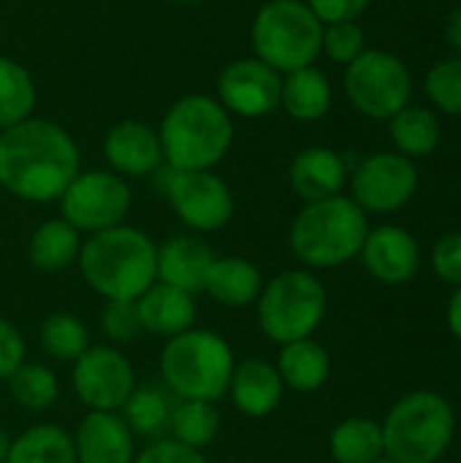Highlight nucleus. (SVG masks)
<instances>
[{"mask_svg":"<svg viewBox=\"0 0 461 463\" xmlns=\"http://www.w3.org/2000/svg\"><path fill=\"white\" fill-rule=\"evenodd\" d=\"M280 90H283V73H277L264 60L239 57L231 60L217 73V100L231 117L258 119L269 117L280 109Z\"/></svg>","mask_w":461,"mask_h":463,"instance_id":"4468645a","label":"nucleus"},{"mask_svg":"<svg viewBox=\"0 0 461 463\" xmlns=\"http://www.w3.org/2000/svg\"><path fill=\"white\" fill-rule=\"evenodd\" d=\"M359 258L372 279L383 285H405L421 269V244L399 225H378L370 228Z\"/></svg>","mask_w":461,"mask_h":463,"instance_id":"dca6fc26","label":"nucleus"},{"mask_svg":"<svg viewBox=\"0 0 461 463\" xmlns=\"http://www.w3.org/2000/svg\"><path fill=\"white\" fill-rule=\"evenodd\" d=\"M220 410L215 402H196V399H179L171 410L168 431L171 439L201 450L209 448L220 434Z\"/></svg>","mask_w":461,"mask_h":463,"instance_id":"c85d7f7f","label":"nucleus"},{"mask_svg":"<svg viewBox=\"0 0 461 463\" xmlns=\"http://www.w3.org/2000/svg\"><path fill=\"white\" fill-rule=\"evenodd\" d=\"M130 209V182L109 168L79 171L68 190L60 195V217L87 236L122 225Z\"/></svg>","mask_w":461,"mask_h":463,"instance_id":"9d476101","label":"nucleus"},{"mask_svg":"<svg viewBox=\"0 0 461 463\" xmlns=\"http://www.w3.org/2000/svg\"><path fill=\"white\" fill-rule=\"evenodd\" d=\"M264 290V274L261 269L239 255H223L215 258V263L206 271L204 279V293L228 309H242L258 301Z\"/></svg>","mask_w":461,"mask_h":463,"instance_id":"4be33fe9","label":"nucleus"},{"mask_svg":"<svg viewBox=\"0 0 461 463\" xmlns=\"http://www.w3.org/2000/svg\"><path fill=\"white\" fill-rule=\"evenodd\" d=\"M389 136L399 155L405 157H427L443 141V125L432 109L424 106H405L389 119Z\"/></svg>","mask_w":461,"mask_h":463,"instance_id":"a878e982","label":"nucleus"},{"mask_svg":"<svg viewBox=\"0 0 461 463\" xmlns=\"http://www.w3.org/2000/svg\"><path fill=\"white\" fill-rule=\"evenodd\" d=\"M79 274L103 301H136L158 282V244L133 225H114L82 241Z\"/></svg>","mask_w":461,"mask_h":463,"instance_id":"f03ea898","label":"nucleus"},{"mask_svg":"<svg viewBox=\"0 0 461 463\" xmlns=\"http://www.w3.org/2000/svg\"><path fill=\"white\" fill-rule=\"evenodd\" d=\"M383 448L394 463H437L456 434V412L437 391L405 393L383 418Z\"/></svg>","mask_w":461,"mask_h":463,"instance_id":"423d86ee","label":"nucleus"},{"mask_svg":"<svg viewBox=\"0 0 461 463\" xmlns=\"http://www.w3.org/2000/svg\"><path fill=\"white\" fill-rule=\"evenodd\" d=\"M24 361H27V345L22 331L11 320L0 317V383H5Z\"/></svg>","mask_w":461,"mask_h":463,"instance_id":"58836bf2","label":"nucleus"},{"mask_svg":"<svg viewBox=\"0 0 461 463\" xmlns=\"http://www.w3.org/2000/svg\"><path fill=\"white\" fill-rule=\"evenodd\" d=\"M5 463H76L73 439L54 423H35L11 439Z\"/></svg>","mask_w":461,"mask_h":463,"instance_id":"cd10ccee","label":"nucleus"},{"mask_svg":"<svg viewBox=\"0 0 461 463\" xmlns=\"http://www.w3.org/2000/svg\"><path fill=\"white\" fill-rule=\"evenodd\" d=\"M234 366L231 345L220 334L198 326L166 339L160 353V377L177 399L217 404L228 391Z\"/></svg>","mask_w":461,"mask_h":463,"instance_id":"39448f33","label":"nucleus"},{"mask_svg":"<svg viewBox=\"0 0 461 463\" xmlns=\"http://www.w3.org/2000/svg\"><path fill=\"white\" fill-rule=\"evenodd\" d=\"M35 81L30 71L14 57L0 54V130L33 117Z\"/></svg>","mask_w":461,"mask_h":463,"instance_id":"473e14b6","label":"nucleus"},{"mask_svg":"<svg viewBox=\"0 0 461 463\" xmlns=\"http://www.w3.org/2000/svg\"><path fill=\"white\" fill-rule=\"evenodd\" d=\"M8 393L14 404L24 412H46L60 399V380L46 364L24 361L8 380Z\"/></svg>","mask_w":461,"mask_h":463,"instance_id":"c756f323","label":"nucleus"},{"mask_svg":"<svg viewBox=\"0 0 461 463\" xmlns=\"http://www.w3.org/2000/svg\"><path fill=\"white\" fill-rule=\"evenodd\" d=\"M331 81L318 65H304L291 73H283L280 109L299 122H318L331 109Z\"/></svg>","mask_w":461,"mask_h":463,"instance_id":"b1692460","label":"nucleus"},{"mask_svg":"<svg viewBox=\"0 0 461 463\" xmlns=\"http://www.w3.org/2000/svg\"><path fill=\"white\" fill-rule=\"evenodd\" d=\"M171 410V393L160 388H136L120 415L136 437L163 439V434L168 431Z\"/></svg>","mask_w":461,"mask_h":463,"instance_id":"2f4dec72","label":"nucleus"},{"mask_svg":"<svg viewBox=\"0 0 461 463\" xmlns=\"http://www.w3.org/2000/svg\"><path fill=\"white\" fill-rule=\"evenodd\" d=\"M41 350L57 364H73L90 347V331L73 312H52L38 326Z\"/></svg>","mask_w":461,"mask_h":463,"instance_id":"7c9ffc66","label":"nucleus"},{"mask_svg":"<svg viewBox=\"0 0 461 463\" xmlns=\"http://www.w3.org/2000/svg\"><path fill=\"white\" fill-rule=\"evenodd\" d=\"M71 385L87 412H120L136 385V369L114 345H90L71 364Z\"/></svg>","mask_w":461,"mask_h":463,"instance_id":"f8f14e48","label":"nucleus"},{"mask_svg":"<svg viewBox=\"0 0 461 463\" xmlns=\"http://www.w3.org/2000/svg\"><path fill=\"white\" fill-rule=\"evenodd\" d=\"M212 244L198 233H177L158 244V282L179 288L190 296L204 293V279L215 263Z\"/></svg>","mask_w":461,"mask_h":463,"instance_id":"a211bd4d","label":"nucleus"},{"mask_svg":"<svg viewBox=\"0 0 461 463\" xmlns=\"http://www.w3.org/2000/svg\"><path fill=\"white\" fill-rule=\"evenodd\" d=\"M103 157L109 171L125 179H144L166 168L158 128L141 119H122L103 136Z\"/></svg>","mask_w":461,"mask_h":463,"instance_id":"2eb2a0df","label":"nucleus"},{"mask_svg":"<svg viewBox=\"0 0 461 463\" xmlns=\"http://www.w3.org/2000/svg\"><path fill=\"white\" fill-rule=\"evenodd\" d=\"M163 195L171 212L190 233L223 231L234 217V193L215 171H171L166 168Z\"/></svg>","mask_w":461,"mask_h":463,"instance_id":"9b49d317","label":"nucleus"},{"mask_svg":"<svg viewBox=\"0 0 461 463\" xmlns=\"http://www.w3.org/2000/svg\"><path fill=\"white\" fill-rule=\"evenodd\" d=\"M76 463H133L136 434L120 412H87L71 434Z\"/></svg>","mask_w":461,"mask_h":463,"instance_id":"f3484780","label":"nucleus"},{"mask_svg":"<svg viewBox=\"0 0 461 463\" xmlns=\"http://www.w3.org/2000/svg\"><path fill=\"white\" fill-rule=\"evenodd\" d=\"M446 323H448V331L461 342V285L459 288H454V293H451V298H448Z\"/></svg>","mask_w":461,"mask_h":463,"instance_id":"a19ab883","label":"nucleus"},{"mask_svg":"<svg viewBox=\"0 0 461 463\" xmlns=\"http://www.w3.org/2000/svg\"><path fill=\"white\" fill-rule=\"evenodd\" d=\"M312 14L321 19V24L334 22H356L372 0H304Z\"/></svg>","mask_w":461,"mask_h":463,"instance_id":"ea45409f","label":"nucleus"},{"mask_svg":"<svg viewBox=\"0 0 461 463\" xmlns=\"http://www.w3.org/2000/svg\"><path fill=\"white\" fill-rule=\"evenodd\" d=\"M171 3H182V5H190V3H201V0H171Z\"/></svg>","mask_w":461,"mask_h":463,"instance_id":"c03bdc74","label":"nucleus"},{"mask_svg":"<svg viewBox=\"0 0 461 463\" xmlns=\"http://www.w3.org/2000/svg\"><path fill=\"white\" fill-rule=\"evenodd\" d=\"M82 233L62 217L43 220L27 241V260L41 274H62L79 260Z\"/></svg>","mask_w":461,"mask_h":463,"instance_id":"393cba45","label":"nucleus"},{"mask_svg":"<svg viewBox=\"0 0 461 463\" xmlns=\"http://www.w3.org/2000/svg\"><path fill=\"white\" fill-rule=\"evenodd\" d=\"M432 271L440 282L459 288L461 285V231L443 233L435 244H432V255H429Z\"/></svg>","mask_w":461,"mask_h":463,"instance_id":"e433bc0d","label":"nucleus"},{"mask_svg":"<svg viewBox=\"0 0 461 463\" xmlns=\"http://www.w3.org/2000/svg\"><path fill=\"white\" fill-rule=\"evenodd\" d=\"M274 369L285 388L296 393H315L331 377V355L318 339L307 336L280 345Z\"/></svg>","mask_w":461,"mask_h":463,"instance_id":"5701e85b","label":"nucleus"},{"mask_svg":"<svg viewBox=\"0 0 461 463\" xmlns=\"http://www.w3.org/2000/svg\"><path fill=\"white\" fill-rule=\"evenodd\" d=\"M348 163L340 152L329 146H307L302 149L288 171V182L293 193L304 201H323L342 195V187L348 184Z\"/></svg>","mask_w":461,"mask_h":463,"instance_id":"aec40b11","label":"nucleus"},{"mask_svg":"<svg viewBox=\"0 0 461 463\" xmlns=\"http://www.w3.org/2000/svg\"><path fill=\"white\" fill-rule=\"evenodd\" d=\"M370 233L367 212L351 195L304 203L291 228L288 244L304 269H340L359 258Z\"/></svg>","mask_w":461,"mask_h":463,"instance_id":"20e7f679","label":"nucleus"},{"mask_svg":"<svg viewBox=\"0 0 461 463\" xmlns=\"http://www.w3.org/2000/svg\"><path fill=\"white\" fill-rule=\"evenodd\" d=\"M133 463H206L201 450H193L171 437L152 439L144 450L136 453Z\"/></svg>","mask_w":461,"mask_h":463,"instance_id":"4c0bfd02","label":"nucleus"},{"mask_svg":"<svg viewBox=\"0 0 461 463\" xmlns=\"http://www.w3.org/2000/svg\"><path fill=\"white\" fill-rule=\"evenodd\" d=\"M375 463H394V461H389V458H380V461H375Z\"/></svg>","mask_w":461,"mask_h":463,"instance_id":"a18cd8bd","label":"nucleus"},{"mask_svg":"<svg viewBox=\"0 0 461 463\" xmlns=\"http://www.w3.org/2000/svg\"><path fill=\"white\" fill-rule=\"evenodd\" d=\"M136 312L144 334L171 339L196 326V296L166 282H155L136 298Z\"/></svg>","mask_w":461,"mask_h":463,"instance_id":"412c9836","label":"nucleus"},{"mask_svg":"<svg viewBox=\"0 0 461 463\" xmlns=\"http://www.w3.org/2000/svg\"><path fill=\"white\" fill-rule=\"evenodd\" d=\"M166 168L212 171L234 144V119L212 95H185L158 125Z\"/></svg>","mask_w":461,"mask_h":463,"instance_id":"7ed1b4c3","label":"nucleus"},{"mask_svg":"<svg viewBox=\"0 0 461 463\" xmlns=\"http://www.w3.org/2000/svg\"><path fill=\"white\" fill-rule=\"evenodd\" d=\"M101 334L117 347V345H128L136 336H141V323H139V312H136V301H103L101 309Z\"/></svg>","mask_w":461,"mask_h":463,"instance_id":"c9c22d12","label":"nucleus"},{"mask_svg":"<svg viewBox=\"0 0 461 463\" xmlns=\"http://www.w3.org/2000/svg\"><path fill=\"white\" fill-rule=\"evenodd\" d=\"M351 198L367 214H391L405 209L418 190V168L399 152L364 157L348 176Z\"/></svg>","mask_w":461,"mask_h":463,"instance_id":"ddd939ff","label":"nucleus"},{"mask_svg":"<svg viewBox=\"0 0 461 463\" xmlns=\"http://www.w3.org/2000/svg\"><path fill=\"white\" fill-rule=\"evenodd\" d=\"M367 52V35L359 22H334L323 24V41L321 54H326L331 62L351 65L359 54Z\"/></svg>","mask_w":461,"mask_h":463,"instance_id":"f704fd0d","label":"nucleus"},{"mask_svg":"<svg viewBox=\"0 0 461 463\" xmlns=\"http://www.w3.org/2000/svg\"><path fill=\"white\" fill-rule=\"evenodd\" d=\"M250 41L258 60L277 73L315 65L321 57L323 24L304 0H266L250 24Z\"/></svg>","mask_w":461,"mask_h":463,"instance_id":"0eeeda50","label":"nucleus"},{"mask_svg":"<svg viewBox=\"0 0 461 463\" xmlns=\"http://www.w3.org/2000/svg\"><path fill=\"white\" fill-rule=\"evenodd\" d=\"M342 87L359 114L370 119H391L410 103L413 76L397 54L367 49L351 65H345Z\"/></svg>","mask_w":461,"mask_h":463,"instance_id":"1a4fd4ad","label":"nucleus"},{"mask_svg":"<svg viewBox=\"0 0 461 463\" xmlns=\"http://www.w3.org/2000/svg\"><path fill=\"white\" fill-rule=\"evenodd\" d=\"M446 41L461 54V3L446 19Z\"/></svg>","mask_w":461,"mask_h":463,"instance_id":"79ce46f5","label":"nucleus"},{"mask_svg":"<svg viewBox=\"0 0 461 463\" xmlns=\"http://www.w3.org/2000/svg\"><path fill=\"white\" fill-rule=\"evenodd\" d=\"M8 448H11V437H8V431H5V429H0V463H5Z\"/></svg>","mask_w":461,"mask_h":463,"instance_id":"37998d69","label":"nucleus"},{"mask_svg":"<svg viewBox=\"0 0 461 463\" xmlns=\"http://www.w3.org/2000/svg\"><path fill=\"white\" fill-rule=\"evenodd\" d=\"M329 296L310 269H288L264 282L255 301V317L264 336L274 345L307 339L326 317Z\"/></svg>","mask_w":461,"mask_h":463,"instance_id":"6e6552de","label":"nucleus"},{"mask_svg":"<svg viewBox=\"0 0 461 463\" xmlns=\"http://www.w3.org/2000/svg\"><path fill=\"white\" fill-rule=\"evenodd\" d=\"M427 95L443 114L461 117V54L440 60L429 68Z\"/></svg>","mask_w":461,"mask_h":463,"instance_id":"72a5a7b5","label":"nucleus"},{"mask_svg":"<svg viewBox=\"0 0 461 463\" xmlns=\"http://www.w3.org/2000/svg\"><path fill=\"white\" fill-rule=\"evenodd\" d=\"M329 456L334 463H375L386 458L380 423L364 415L345 418L329 434Z\"/></svg>","mask_w":461,"mask_h":463,"instance_id":"bb28decb","label":"nucleus"},{"mask_svg":"<svg viewBox=\"0 0 461 463\" xmlns=\"http://www.w3.org/2000/svg\"><path fill=\"white\" fill-rule=\"evenodd\" d=\"M285 385L274 369V364L264 358H245L234 366L226 396L234 410L245 418H266L283 404Z\"/></svg>","mask_w":461,"mask_h":463,"instance_id":"6ab92c4d","label":"nucleus"},{"mask_svg":"<svg viewBox=\"0 0 461 463\" xmlns=\"http://www.w3.org/2000/svg\"><path fill=\"white\" fill-rule=\"evenodd\" d=\"M82 171L73 136L43 117L0 130V187L27 203H52Z\"/></svg>","mask_w":461,"mask_h":463,"instance_id":"f257e3e1","label":"nucleus"}]
</instances>
